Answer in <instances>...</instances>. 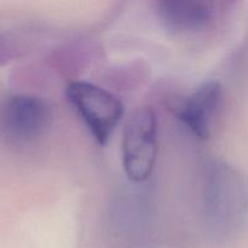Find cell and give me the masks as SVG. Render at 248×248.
<instances>
[{
    "label": "cell",
    "mask_w": 248,
    "mask_h": 248,
    "mask_svg": "<svg viewBox=\"0 0 248 248\" xmlns=\"http://www.w3.org/2000/svg\"><path fill=\"white\" fill-rule=\"evenodd\" d=\"M67 98L99 144H106L124 115V106L107 90L86 81L68 86Z\"/></svg>",
    "instance_id": "obj_2"
},
{
    "label": "cell",
    "mask_w": 248,
    "mask_h": 248,
    "mask_svg": "<svg viewBox=\"0 0 248 248\" xmlns=\"http://www.w3.org/2000/svg\"><path fill=\"white\" fill-rule=\"evenodd\" d=\"M157 153L156 116L150 107L137 109L127 120L123 138V162L132 182L147 181Z\"/></svg>",
    "instance_id": "obj_3"
},
{
    "label": "cell",
    "mask_w": 248,
    "mask_h": 248,
    "mask_svg": "<svg viewBox=\"0 0 248 248\" xmlns=\"http://www.w3.org/2000/svg\"><path fill=\"white\" fill-rule=\"evenodd\" d=\"M222 98V87L217 81H207L201 85L189 97L173 102L172 111L186 124L198 137L207 138L211 126Z\"/></svg>",
    "instance_id": "obj_5"
},
{
    "label": "cell",
    "mask_w": 248,
    "mask_h": 248,
    "mask_svg": "<svg viewBox=\"0 0 248 248\" xmlns=\"http://www.w3.org/2000/svg\"><path fill=\"white\" fill-rule=\"evenodd\" d=\"M203 176V211L208 229L217 240L230 239L247 215L246 182L239 171L222 161H211Z\"/></svg>",
    "instance_id": "obj_1"
},
{
    "label": "cell",
    "mask_w": 248,
    "mask_h": 248,
    "mask_svg": "<svg viewBox=\"0 0 248 248\" xmlns=\"http://www.w3.org/2000/svg\"><path fill=\"white\" fill-rule=\"evenodd\" d=\"M52 110L46 101L31 94H16L0 107V135L11 144H27L47 131Z\"/></svg>",
    "instance_id": "obj_4"
}]
</instances>
